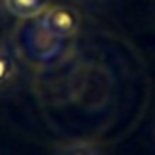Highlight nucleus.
<instances>
[{"label": "nucleus", "mask_w": 155, "mask_h": 155, "mask_svg": "<svg viewBox=\"0 0 155 155\" xmlns=\"http://www.w3.org/2000/svg\"><path fill=\"white\" fill-rule=\"evenodd\" d=\"M40 30L56 40L72 38L80 32V14L70 6H50L40 16Z\"/></svg>", "instance_id": "1"}, {"label": "nucleus", "mask_w": 155, "mask_h": 155, "mask_svg": "<svg viewBox=\"0 0 155 155\" xmlns=\"http://www.w3.org/2000/svg\"><path fill=\"white\" fill-rule=\"evenodd\" d=\"M4 6L16 18H40L50 8V0H4Z\"/></svg>", "instance_id": "2"}, {"label": "nucleus", "mask_w": 155, "mask_h": 155, "mask_svg": "<svg viewBox=\"0 0 155 155\" xmlns=\"http://www.w3.org/2000/svg\"><path fill=\"white\" fill-rule=\"evenodd\" d=\"M14 74H16V68H14L12 58L0 48V87L6 86L8 82H12Z\"/></svg>", "instance_id": "3"}, {"label": "nucleus", "mask_w": 155, "mask_h": 155, "mask_svg": "<svg viewBox=\"0 0 155 155\" xmlns=\"http://www.w3.org/2000/svg\"><path fill=\"white\" fill-rule=\"evenodd\" d=\"M60 155H97L96 149L91 145H86V143H74V145H68L62 149Z\"/></svg>", "instance_id": "4"}]
</instances>
